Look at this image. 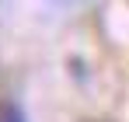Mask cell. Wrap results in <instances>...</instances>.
I'll return each mask as SVG.
<instances>
[{
	"label": "cell",
	"mask_w": 129,
	"mask_h": 122,
	"mask_svg": "<svg viewBox=\"0 0 129 122\" xmlns=\"http://www.w3.org/2000/svg\"><path fill=\"white\" fill-rule=\"evenodd\" d=\"M0 122H28V119H24V112L14 101H4L0 105Z\"/></svg>",
	"instance_id": "6da1fadb"
}]
</instances>
